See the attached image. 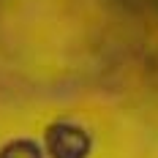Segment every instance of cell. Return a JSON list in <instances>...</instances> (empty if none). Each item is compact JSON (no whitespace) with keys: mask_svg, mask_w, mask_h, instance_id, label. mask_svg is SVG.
<instances>
[{"mask_svg":"<svg viewBox=\"0 0 158 158\" xmlns=\"http://www.w3.org/2000/svg\"><path fill=\"white\" fill-rule=\"evenodd\" d=\"M65 136L68 139H60L55 131H52V136H49V142H52V153L57 158H79V153L85 150V139H82V134L74 131V128H65Z\"/></svg>","mask_w":158,"mask_h":158,"instance_id":"cell-1","label":"cell"},{"mask_svg":"<svg viewBox=\"0 0 158 158\" xmlns=\"http://www.w3.org/2000/svg\"><path fill=\"white\" fill-rule=\"evenodd\" d=\"M0 158H38V153L33 150V144H11Z\"/></svg>","mask_w":158,"mask_h":158,"instance_id":"cell-2","label":"cell"}]
</instances>
